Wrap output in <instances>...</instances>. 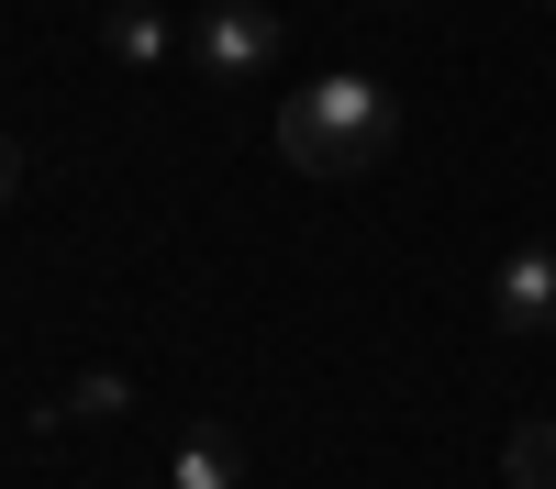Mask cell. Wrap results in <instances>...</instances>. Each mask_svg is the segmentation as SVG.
Listing matches in <instances>:
<instances>
[{"instance_id": "9c48e42d", "label": "cell", "mask_w": 556, "mask_h": 489, "mask_svg": "<svg viewBox=\"0 0 556 489\" xmlns=\"http://www.w3.org/2000/svg\"><path fill=\"white\" fill-rule=\"evenodd\" d=\"M545 12H556V0H545Z\"/></svg>"}, {"instance_id": "8992f818", "label": "cell", "mask_w": 556, "mask_h": 489, "mask_svg": "<svg viewBox=\"0 0 556 489\" xmlns=\"http://www.w3.org/2000/svg\"><path fill=\"white\" fill-rule=\"evenodd\" d=\"M123 400H134V378H123V368H78L56 400H45V423H101V412H123Z\"/></svg>"}, {"instance_id": "52a82bcc", "label": "cell", "mask_w": 556, "mask_h": 489, "mask_svg": "<svg viewBox=\"0 0 556 489\" xmlns=\"http://www.w3.org/2000/svg\"><path fill=\"white\" fill-rule=\"evenodd\" d=\"M501 467H513V489H556V412L523 423L513 445H501Z\"/></svg>"}, {"instance_id": "6da1fadb", "label": "cell", "mask_w": 556, "mask_h": 489, "mask_svg": "<svg viewBox=\"0 0 556 489\" xmlns=\"http://www.w3.org/2000/svg\"><path fill=\"white\" fill-rule=\"evenodd\" d=\"M390 133H401V112H390V89L367 67H323L312 89L278 101V156L301 178H367L390 156Z\"/></svg>"}, {"instance_id": "ba28073f", "label": "cell", "mask_w": 556, "mask_h": 489, "mask_svg": "<svg viewBox=\"0 0 556 489\" xmlns=\"http://www.w3.org/2000/svg\"><path fill=\"white\" fill-rule=\"evenodd\" d=\"M12 190H23V156H12V145H0V211H12Z\"/></svg>"}, {"instance_id": "277c9868", "label": "cell", "mask_w": 556, "mask_h": 489, "mask_svg": "<svg viewBox=\"0 0 556 489\" xmlns=\"http://www.w3.org/2000/svg\"><path fill=\"white\" fill-rule=\"evenodd\" d=\"M178 44H190V23H167L156 0H123V12H101V56H112V67H167Z\"/></svg>"}, {"instance_id": "5b68a950", "label": "cell", "mask_w": 556, "mask_h": 489, "mask_svg": "<svg viewBox=\"0 0 556 489\" xmlns=\"http://www.w3.org/2000/svg\"><path fill=\"white\" fill-rule=\"evenodd\" d=\"M167 489H245V445L235 434H178V456H167Z\"/></svg>"}, {"instance_id": "3957f363", "label": "cell", "mask_w": 556, "mask_h": 489, "mask_svg": "<svg viewBox=\"0 0 556 489\" xmlns=\"http://www.w3.org/2000/svg\"><path fill=\"white\" fill-rule=\"evenodd\" d=\"M490 323L501 334H556V245H513L490 267Z\"/></svg>"}, {"instance_id": "7a4b0ae2", "label": "cell", "mask_w": 556, "mask_h": 489, "mask_svg": "<svg viewBox=\"0 0 556 489\" xmlns=\"http://www.w3.org/2000/svg\"><path fill=\"white\" fill-rule=\"evenodd\" d=\"M278 44H290V23H278L267 0H212V12L190 23V67L223 78V89H256L278 67Z\"/></svg>"}]
</instances>
